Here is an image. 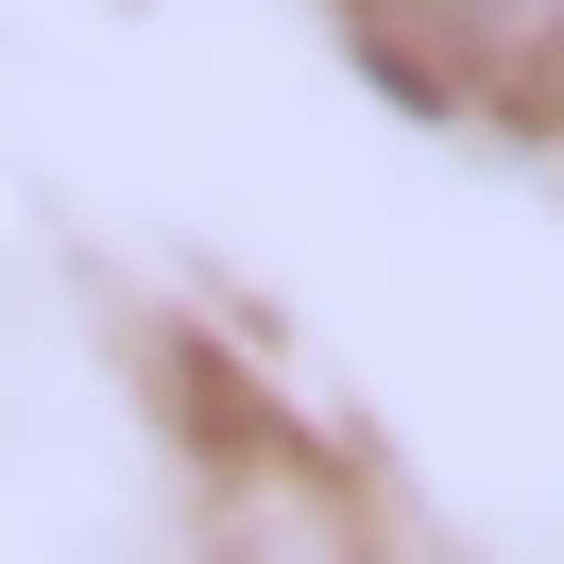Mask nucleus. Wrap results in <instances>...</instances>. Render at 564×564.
<instances>
[{
    "label": "nucleus",
    "instance_id": "1",
    "mask_svg": "<svg viewBox=\"0 0 564 564\" xmlns=\"http://www.w3.org/2000/svg\"><path fill=\"white\" fill-rule=\"evenodd\" d=\"M343 18L445 104H547L564 86V0H343Z\"/></svg>",
    "mask_w": 564,
    "mask_h": 564
}]
</instances>
